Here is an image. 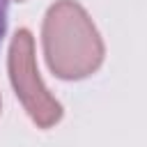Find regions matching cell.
<instances>
[{"label":"cell","instance_id":"6da1fadb","mask_svg":"<svg viewBox=\"0 0 147 147\" xmlns=\"http://www.w3.org/2000/svg\"><path fill=\"white\" fill-rule=\"evenodd\" d=\"M44 53L48 69L64 80L92 76L103 62V41L87 16L74 0L51 5L44 18Z\"/></svg>","mask_w":147,"mask_h":147},{"label":"cell","instance_id":"7a4b0ae2","mask_svg":"<svg viewBox=\"0 0 147 147\" xmlns=\"http://www.w3.org/2000/svg\"><path fill=\"white\" fill-rule=\"evenodd\" d=\"M9 78L16 90V96L25 106L32 122L41 129H51L62 119V106L51 96V92L44 87L37 62H34V39L30 30L21 28L9 46Z\"/></svg>","mask_w":147,"mask_h":147},{"label":"cell","instance_id":"3957f363","mask_svg":"<svg viewBox=\"0 0 147 147\" xmlns=\"http://www.w3.org/2000/svg\"><path fill=\"white\" fill-rule=\"evenodd\" d=\"M7 11H9V0H0V46L7 32Z\"/></svg>","mask_w":147,"mask_h":147},{"label":"cell","instance_id":"277c9868","mask_svg":"<svg viewBox=\"0 0 147 147\" xmlns=\"http://www.w3.org/2000/svg\"><path fill=\"white\" fill-rule=\"evenodd\" d=\"M16 2H23V0H16Z\"/></svg>","mask_w":147,"mask_h":147}]
</instances>
